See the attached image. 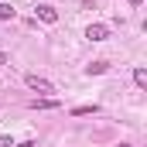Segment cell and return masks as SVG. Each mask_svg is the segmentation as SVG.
<instances>
[{
  "label": "cell",
  "instance_id": "cell-1",
  "mask_svg": "<svg viewBox=\"0 0 147 147\" xmlns=\"http://www.w3.org/2000/svg\"><path fill=\"white\" fill-rule=\"evenodd\" d=\"M24 82H28V89H34V92H55V86H51L48 79L34 75V72H28V75H24Z\"/></svg>",
  "mask_w": 147,
  "mask_h": 147
},
{
  "label": "cell",
  "instance_id": "cell-2",
  "mask_svg": "<svg viewBox=\"0 0 147 147\" xmlns=\"http://www.w3.org/2000/svg\"><path fill=\"white\" fill-rule=\"evenodd\" d=\"M86 38H89V41H106V38H110V28H106V24H89V28H86Z\"/></svg>",
  "mask_w": 147,
  "mask_h": 147
},
{
  "label": "cell",
  "instance_id": "cell-3",
  "mask_svg": "<svg viewBox=\"0 0 147 147\" xmlns=\"http://www.w3.org/2000/svg\"><path fill=\"white\" fill-rule=\"evenodd\" d=\"M34 10H38V17H41L45 24H55V21H58V10H55L51 3H38Z\"/></svg>",
  "mask_w": 147,
  "mask_h": 147
},
{
  "label": "cell",
  "instance_id": "cell-4",
  "mask_svg": "<svg viewBox=\"0 0 147 147\" xmlns=\"http://www.w3.org/2000/svg\"><path fill=\"white\" fill-rule=\"evenodd\" d=\"M106 69H110V65H106L103 58H99V62H89V65H86V72H89V75H103Z\"/></svg>",
  "mask_w": 147,
  "mask_h": 147
},
{
  "label": "cell",
  "instance_id": "cell-5",
  "mask_svg": "<svg viewBox=\"0 0 147 147\" xmlns=\"http://www.w3.org/2000/svg\"><path fill=\"white\" fill-rule=\"evenodd\" d=\"M55 106H58L55 99H34L31 103V110H55Z\"/></svg>",
  "mask_w": 147,
  "mask_h": 147
},
{
  "label": "cell",
  "instance_id": "cell-6",
  "mask_svg": "<svg viewBox=\"0 0 147 147\" xmlns=\"http://www.w3.org/2000/svg\"><path fill=\"white\" fill-rule=\"evenodd\" d=\"M134 82H137L140 89H147V69H134Z\"/></svg>",
  "mask_w": 147,
  "mask_h": 147
},
{
  "label": "cell",
  "instance_id": "cell-7",
  "mask_svg": "<svg viewBox=\"0 0 147 147\" xmlns=\"http://www.w3.org/2000/svg\"><path fill=\"white\" fill-rule=\"evenodd\" d=\"M86 113H99V106H96V103H92V106H75L72 116H86Z\"/></svg>",
  "mask_w": 147,
  "mask_h": 147
},
{
  "label": "cell",
  "instance_id": "cell-8",
  "mask_svg": "<svg viewBox=\"0 0 147 147\" xmlns=\"http://www.w3.org/2000/svg\"><path fill=\"white\" fill-rule=\"evenodd\" d=\"M14 17V7L10 3H0V21H10Z\"/></svg>",
  "mask_w": 147,
  "mask_h": 147
},
{
  "label": "cell",
  "instance_id": "cell-9",
  "mask_svg": "<svg viewBox=\"0 0 147 147\" xmlns=\"http://www.w3.org/2000/svg\"><path fill=\"white\" fill-rule=\"evenodd\" d=\"M0 147H14V137H0Z\"/></svg>",
  "mask_w": 147,
  "mask_h": 147
},
{
  "label": "cell",
  "instance_id": "cell-10",
  "mask_svg": "<svg viewBox=\"0 0 147 147\" xmlns=\"http://www.w3.org/2000/svg\"><path fill=\"white\" fill-rule=\"evenodd\" d=\"M0 65H7V55H3V51H0Z\"/></svg>",
  "mask_w": 147,
  "mask_h": 147
},
{
  "label": "cell",
  "instance_id": "cell-11",
  "mask_svg": "<svg viewBox=\"0 0 147 147\" xmlns=\"http://www.w3.org/2000/svg\"><path fill=\"white\" fill-rule=\"evenodd\" d=\"M130 3H134V7H140V3H144V0H130Z\"/></svg>",
  "mask_w": 147,
  "mask_h": 147
},
{
  "label": "cell",
  "instance_id": "cell-12",
  "mask_svg": "<svg viewBox=\"0 0 147 147\" xmlns=\"http://www.w3.org/2000/svg\"><path fill=\"white\" fill-rule=\"evenodd\" d=\"M86 3H96V0H86Z\"/></svg>",
  "mask_w": 147,
  "mask_h": 147
},
{
  "label": "cell",
  "instance_id": "cell-13",
  "mask_svg": "<svg viewBox=\"0 0 147 147\" xmlns=\"http://www.w3.org/2000/svg\"><path fill=\"white\" fill-rule=\"evenodd\" d=\"M120 147H130V144H120Z\"/></svg>",
  "mask_w": 147,
  "mask_h": 147
}]
</instances>
